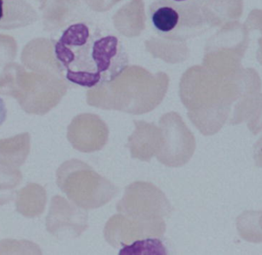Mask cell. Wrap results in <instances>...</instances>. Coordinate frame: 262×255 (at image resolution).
<instances>
[{
  "mask_svg": "<svg viewBox=\"0 0 262 255\" xmlns=\"http://www.w3.org/2000/svg\"><path fill=\"white\" fill-rule=\"evenodd\" d=\"M54 54L66 79L89 88L114 82L129 65L128 53L116 35L95 32L84 22L63 32Z\"/></svg>",
  "mask_w": 262,
  "mask_h": 255,
  "instance_id": "cell-1",
  "label": "cell"
},
{
  "mask_svg": "<svg viewBox=\"0 0 262 255\" xmlns=\"http://www.w3.org/2000/svg\"><path fill=\"white\" fill-rule=\"evenodd\" d=\"M117 211L149 228L157 237H161L166 231L164 219L172 210L166 195L158 187L138 181L127 186L124 196L117 204Z\"/></svg>",
  "mask_w": 262,
  "mask_h": 255,
  "instance_id": "cell-4",
  "label": "cell"
},
{
  "mask_svg": "<svg viewBox=\"0 0 262 255\" xmlns=\"http://www.w3.org/2000/svg\"><path fill=\"white\" fill-rule=\"evenodd\" d=\"M167 254L163 242L155 238H146L134 241L132 243L123 247L120 251L121 255H163Z\"/></svg>",
  "mask_w": 262,
  "mask_h": 255,
  "instance_id": "cell-13",
  "label": "cell"
},
{
  "mask_svg": "<svg viewBox=\"0 0 262 255\" xmlns=\"http://www.w3.org/2000/svg\"><path fill=\"white\" fill-rule=\"evenodd\" d=\"M164 144L157 153L158 160L169 167H183L189 162L195 150L193 136L186 128L179 125L167 126Z\"/></svg>",
  "mask_w": 262,
  "mask_h": 255,
  "instance_id": "cell-7",
  "label": "cell"
},
{
  "mask_svg": "<svg viewBox=\"0 0 262 255\" xmlns=\"http://www.w3.org/2000/svg\"><path fill=\"white\" fill-rule=\"evenodd\" d=\"M261 211H246L238 216L236 228L242 239L251 243H261L262 228L260 225Z\"/></svg>",
  "mask_w": 262,
  "mask_h": 255,
  "instance_id": "cell-12",
  "label": "cell"
},
{
  "mask_svg": "<svg viewBox=\"0 0 262 255\" xmlns=\"http://www.w3.org/2000/svg\"><path fill=\"white\" fill-rule=\"evenodd\" d=\"M17 55V44L10 36L0 35V66L12 62Z\"/></svg>",
  "mask_w": 262,
  "mask_h": 255,
  "instance_id": "cell-16",
  "label": "cell"
},
{
  "mask_svg": "<svg viewBox=\"0 0 262 255\" xmlns=\"http://www.w3.org/2000/svg\"><path fill=\"white\" fill-rule=\"evenodd\" d=\"M82 210L61 196H54L46 219L48 231L60 239L79 237L89 227L87 213Z\"/></svg>",
  "mask_w": 262,
  "mask_h": 255,
  "instance_id": "cell-6",
  "label": "cell"
},
{
  "mask_svg": "<svg viewBox=\"0 0 262 255\" xmlns=\"http://www.w3.org/2000/svg\"><path fill=\"white\" fill-rule=\"evenodd\" d=\"M57 184L74 204L83 210L98 208L118 193V187L79 159L63 163L56 173Z\"/></svg>",
  "mask_w": 262,
  "mask_h": 255,
  "instance_id": "cell-3",
  "label": "cell"
},
{
  "mask_svg": "<svg viewBox=\"0 0 262 255\" xmlns=\"http://www.w3.org/2000/svg\"><path fill=\"white\" fill-rule=\"evenodd\" d=\"M63 86L44 74L29 72L17 63L6 64L0 75V95L17 100L30 114L43 115L58 104Z\"/></svg>",
  "mask_w": 262,
  "mask_h": 255,
  "instance_id": "cell-2",
  "label": "cell"
},
{
  "mask_svg": "<svg viewBox=\"0 0 262 255\" xmlns=\"http://www.w3.org/2000/svg\"><path fill=\"white\" fill-rule=\"evenodd\" d=\"M47 202V193L38 184H28L17 193L15 206L25 217L34 218L42 214Z\"/></svg>",
  "mask_w": 262,
  "mask_h": 255,
  "instance_id": "cell-9",
  "label": "cell"
},
{
  "mask_svg": "<svg viewBox=\"0 0 262 255\" xmlns=\"http://www.w3.org/2000/svg\"><path fill=\"white\" fill-rule=\"evenodd\" d=\"M152 29L161 38L183 41L215 26L211 11L196 10L166 2L154 1L147 11Z\"/></svg>",
  "mask_w": 262,
  "mask_h": 255,
  "instance_id": "cell-5",
  "label": "cell"
},
{
  "mask_svg": "<svg viewBox=\"0 0 262 255\" xmlns=\"http://www.w3.org/2000/svg\"><path fill=\"white\" fill-rule=\"evenodd\" d=\"M4 17V1L0 0V22Z\"/></svg>",
  "mask_w": 262,
  "mask_h": 255,
  "instance_id": "cell-20",
  "label": "cell"
},
{
  "mask_svg": "<svg viewBox=\"0 0 262 255\" xmlns=\"http://www.w3.org/2000/svg\"><path fill=\"white\" fill-rule=\"evenodd\" d=\"M259 44L260 48L258 49V52H257V55H258V59L259 60L260 63L262 64V38L259 39Z\"/></svg>",
  "mask_w": 262,
  "mask_h": 255,
  "instance_id": "cell-21",
  "label": "cell"
},
{
  "mask_svg": "<svg viewBox=\"0 0 262 255\" xmlns=\"http://www.w3.org/2000/svg\"><path fill=\"white\" fill-rule=\"evenodd\" d=\"M6 114H7V111H6V104L3 100L0 98V126L6 121Z\"/></svg>",
  "mask_w": 262,
  "mask_h": 255,
  "instance_id": "cell-19",
  "label": "cell"
},
{
  "mask_svg": "<svg viewBox=\"0 0 262 255\" xmlns=\"http://www.w3.org/2000/svg\"><path fill=\"white\" fill-rule=\"evenodd\" d=\"M50 44L46 40L35 39L29 41L21 52V61L25 67L40 74H47L50 62L48 57L51 55Z\"/></svg>",
  "mask_w": 262,
  "mask_h": 255,
  "instance_id": "cell-11",
  "label": "cell"
},
{
  "mask_svg": "<svg viewBox=\"0 0 262 255\" xmlns=\"http://www.w3.org/2000/svg\"><path fill=\"white\" fill-rule=\"evenodd\" d=\"M254 159L257 167L262 169V136L254 146Z\"/></svg>",
  "mask_w": 262,
  "mask_h": 255,
  "instance_id": "cell-18",
  "label": "cell"
},
{
  "mask_svg": "<svg viewBox=\"0 0 262 255\" xmlns=\"http://www.w3.org/2000/svg\"><path fill=\"white\" fill-rule=\"evenodd\" d=\"M30 147L31 137L29 133L0 139V160L17 168L26 162Z\"/></svg>",
  "mask_w": 262,
  "mask_h": 255,
  "instance_id": "cell-10",
  "label": "cell"
},
{
  "mask_svg": "<svg viewBox=\"0 0 262 255\" xmlns=\"http://www.w3.org/2000/svg\"><path fill=\"white\" fill-rule=\"evenodd\" d=\"M243 121L247 122L253 134H258L262 130V94L247 95L235 104L229 123L238 124Z\"/></svg>",
  "mask_w": 262,
  "mask_h": 255,
  "instance_id": "cell-8",
  "label": "cell"
},
{
  "mask_svg": "<svg viewBox=\"0 0 262 255\" xmlns=\"http://www.w3.org/2000/svg\"><path fill=\"white\" fill-rule=\"evenodd\" d=\"M166 2L176 6L196 10H209L212 0H154Z\"/></svg>",
  "mask_w": 262,
  "mask_h": 255,
  "instance_id": "cell-17",
  "label": "cell"
},
{
  "mask_svg": "<svg viewBox=\"0 0 262 255\" xmlns=\"http://www.w3.org/2000/svg\"><path fill=\"white\" fill-rule=\"evenodd\" d=\"M260 225H261V227L262 228V214L261 217H260Z\"/></svg>",
  "mask_w": 262,
  "mask_h": 255,
  "instance_id": "cell-22",
  "label": "cell"
},
{
  "mask_svg": "<svg viewBox=\"0 0 262 255\" xmlns=\"http://www.w3.org/2000/svg\"><path fill=\"white\" fill-rule=\"evenodd\" d=\"M39 247L28 241L3 240L0 242V254H41Z\"/></svg>",
  "mask_w": 262,
  "mask_h": 255,
  "instance_id": "cell-14",
  "label": "cell"
},
{
  "mask_svg": "<svg viewBox=\"0 0 262 255\" xmlns=\"http://www.w3.org/2000/svg\"><path fill=\"white\" fill-rule=\"evenodd\" d=\"M21 180L23 175L18 168L0 160V192L13 190L21 183Z\"/></svg>",
  "mask_w": 262,
  "mask_h": 255,
  "instance_id": "cell-15",
  "label": "cell"
}]
</instances>
